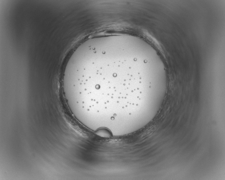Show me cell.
I'll return each mask as SVG.
<instances>
[{"label": "cell", "mask_w": 225, "mask_h": 180, "mask_svg": "<svg viewBox=\"0 0 225 180\" xmlns=\"http://www.w3.org/2000/svg\"><path fill=\"white\" fill-rule=\"evenodd\" d=\"M98 136L105 138H109L111 136V131L105 128H101L98 130L96 132Z\"/></svg>", "instance_id": "6da1fadb"}]
</instances>
